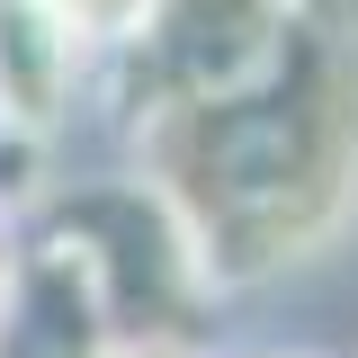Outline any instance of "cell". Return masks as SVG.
Segmentation results:
<instances>
[{"label": "cell", "instance_id": "4", "mask_svg": "<svg viewBox=\"0 0 358 358\" xmlns=\"http://www.w3.org/2000/svg\"><path fill=\"white\" fill-rule=\"evenodd\" d=\"M108 358H206L197 341H179V331H117Z\"/></svg>", "mask_w": 358, "mask_h": 358}, {"label": "cell", "instance_id": "3", "mask_svg": "<svg viewBox=\"0 0 358 358\" xmlns=\"http://www.w3.org/2000/svg\"><path fill=\"white\" fill-rule=\"evenodd\" d=\"M45 9L99 54V72H108L117 54H134V45L152 36V18H162V0H45Z\"/></svg>", "mask_w": 358, "mask_h": 358}, {"label": "cell", "instance_id": "1", "mask_svg": "<svg viewBox=\"0 0 358 358\" xmlns=\"http://www.w3.org/2000/svg\"><path fill=\"white\" fill-rule=\"evenodd\" d=\"M134 171L206 287L322 260L358 215V0H287L251 63L134 126Z\"/></svg>", "mask_w": 358, "mask_h": 358}, {"label": "cell", "instance_id": "6", "mask_svg": "<svg viewBox=\"0 0 358 358\" xmlns=\"http://www.w3.org/2000/svg\"><path fill=\"white\" fill-rule=\"evenodd\" d=\"M233 358H322V350H233Z\"/></svg>", "mask_w": 358, "mask_h": 358}, {"label": "cell", "instance_id": "5", "mask_svg": "<svg viewBox=\"0 0 358 358\" xmlns=\"http://www.w3.org/2000/svg\"><path fill=\"white\" fill-rule=\"evenodd\" d=\"M9 268H18V224H9V206H0V287H9Z\"/></svg>", "mask_w": 358, "mask_h": 358}, {"label": "cell", "instance_id": "2", "mask_svg": "<svg viewBox=\"0 0 358 358\" xmlns=\"http://www.w3.org/2000/svg\"><path fill=\"white\" fill-rule=\"evenodd\" d=\"M90 72L99 54L45 0H0V143H45L81 108Z\"/></svg>", "mask_w": 358, "mask_h": 358}]
</instances>
